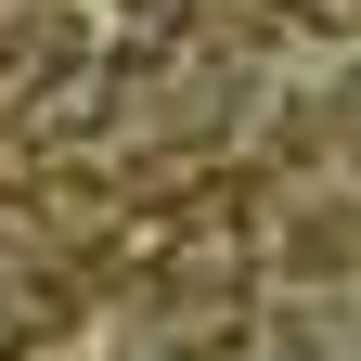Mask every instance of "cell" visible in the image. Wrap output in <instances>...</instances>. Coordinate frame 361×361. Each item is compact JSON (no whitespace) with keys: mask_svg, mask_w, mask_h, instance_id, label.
<instances>
[{"mask_svg":"<svg viewBox=\"0 0 361 361\" xmlns=\"http://www.w3.org/2000/svg\"><path fill=\"white\" fill-rule=\"evenodd\" d=\"M13 361H39V348H13Z\"/></svg>","mask_w":361,"mask_h":361,"instance_id":"cell-1","label":"cell"}]
</instances>
